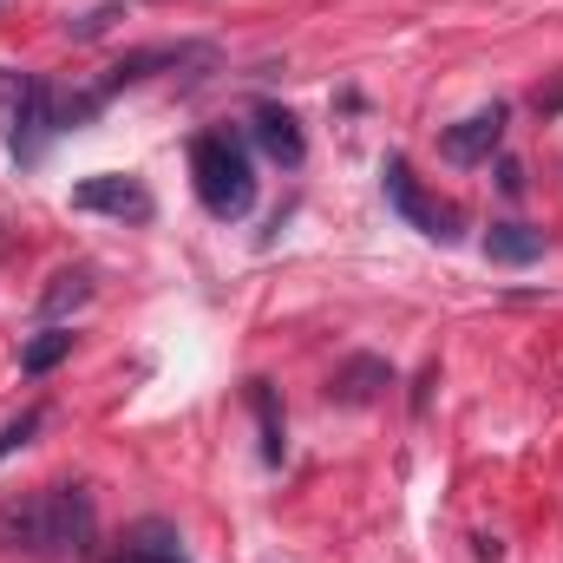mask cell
Segmentation results:
<instances>
[{
	"label": "cell",
	"instance_id": "6da1fadb",
	"mask_svg": "<svg viewBox=\"0 0 563 563\" xmlns=\"http://www.w3.org/2000/svg\"><path fill=\"white\" fill-rule=\"evenodd\" d=\"M92 492L86 485H46L20 505L0 511V538L20 544V551H40V558H59V551H86L92 544Z\"/></svg>",
	"mask_w": 563,
	"mask_h": 563
},
{
	"label": "cell",
	"instance_id": "7a4b0ae2",
	"mask_svg": "<svg viewBox=\"0 0 563 563\" xmlns=\"http://www.w3.org/2000/svg\"><path fill=\"white\" fill-rule=\"evenodd\" d=\"M190 184H197V203L217 217V223H236L256 210V164H250V144L236 132H197L190 139Z\"/></svg>",
	"mask_w": 563,
	"mask_h": 563
},
{
	"label": "cell",
	"instance_id": "3957f363",
	"mask_svg": "<svg viewBox=\"0 0 563 563\" xmlns=\"http://www.w3.org/2000/svg\"><path fill=\"white\" fill-rule=\"evenodd\" d=\"M0 119H7L13 164H33L46 151V139H59V92L46 79H26V73L0 66Z\"/></svg>",
	"mask_w": 563,
	"mask_h": 563
},
{
	"label": "cell",
	"instance_id": "277c9868",
	"mask_svg": "<svg viewBox=\"0 0 563 563\" xmlns=\"http://www.w3.org/2000/svg\"><path fill=\"white\" fill-rule=\"evenodd\" d=\"M380 190H387V203H394L420 236H432V243H452V236H459V210L426 190L407 157H387V164H380Z\"/></svg>",
	"mask_w": 563,
	"mask_h": 563
},
{
	"label": "cell",
	"instance_id": "5b68a950",
	"mask_svg": "<svg viewBox=\"0 0 563 563\" xmlns=\"http://www.w3.org/2000/svg\"><path fill=\"white\" fill-rule=\"evenodd\" d=\"M73 210H86V217H119V223H151L157 197L144 190L139 177H125V170H99V177L73 184Z\"/></svg>",
	"mask_w": 563,
	"mask_h": 563
},
{
	"label": "cell",
	"instance_id": "8992f818",
	"mask_svg": "<svg viewBox=\"0 0 563 563\" xmlns=\"http://www.w3.org/2000/svg\"><path fill=\"white\" fill-rule=\"evenodd\" d=\"M505 144V106H485V112H472V119H459V125H445V139H439V151H445V164H485L492 151Z\"/></svg>",
	"mask_w": 563,
	"mask_h": 563
},
{
	"label": "cell",
	"instance_id": "52a82bcc",
	"mask_svg": "<svg viewBox=\"0 0 563 563\" xmlns=\"http://www.w3.org/2000/svg\"><path fill=\"white\" fill-rule=\"evenodd\" d=\"M250 132H256V144H263L276 164H288V170L308 157V139H301L295 112H282V106H256V112H250Z\"/></svg>",
	"mask_w": 563,
	"mask_h": 563
},
{
	"label": "cell",
	"instance_id": "ba28073f",
	"mask_svg": "<svg viewBox=\"0 0 563 563\" xmlns=\"http://www.w3.org/2000/svg\"><path fill=\"white\" fill-rule=\"evenodd\" d=\"M544 256V230H525V223H492L485 230V263L498 269H525Z\"/></svg>",
	"mask_w": 563,
	"mask_h": 563
},
{
	"label": "cell",
	"instance_id": "9c48e42d",
	"mask_svg": "<svg viewBox=\"0 0 563 563\" xmlns=\"http://www.w3.org/2000/svg\"><path fill=\"white\" fill-rule=\"evenodd\" d=\"M92 295H99L92 269H59V276L46 282V295H40V314H46V321H59V314H73V308H86Z\"/></svg>",
	"mask_w": 563,
	"mask_h": 563
},
{
	"label": "cell",
	"instance_id": "30bf717a",
	"mask_svg": "<svg viewBox=\"0 0 563 563\" xmlns=\"http://www.w3.org/2000/svg\"><path fill=\"white\" fill-rule=\"evenodd\" d=\"M250 407H256V426H263V459H269V465H282V452H288V432H282L276 387H269V380H250Z\"/></svg>",
	"mask_w": 563,
	"mask_h": 563
},
{
	"label": "cell",
	"instance_id": "8fae6325",
	"mask_svg": "<svg viewBox=\"0 0 563 563\" xmlns=\"http://www.w3.org/2000/svg\"><path fill=\"white\" fill-rule=\"evenodd\" d=\"M66 354H73V328H46V334H33V341L20 347V374L40 380V374H53Z\"/></svg>",
	"mask_w": 563,
	"mask_h": 563
},
{
	"label": "cell",
	"instance_id": "7c38bea8",
	"mask_svg": "<svg viewBox=\"0 0 563 563\" xmlns=\"http://www.w3.org/2000/svg\"><path fill=\"white\" fill-rule=\"evenodd\" d=\"M380 387H387V367H380V361H347V367H341V380H334V400L361 407V400H374Z\"/></svg>",
	"mask_w": 563,
	"mask_h": 563
},
{
	"label": "cell",
	"instance_id": "4fadbf2b",
	"mask_svg": "<svg viewBox=\"0 0 563 563\" xmlns=\"http://www.w3.org/2000/svg\"><path fill=\"white\" fill-rule=\"evenodd\" d=\"M144 563H184L177 551V538H170V525H139V544H132Z\"/></svg>",
	"mask_w": 563,
	"mask_h": 563
},
{
	"label": "cell",
	"instance_id": "5bb4252c",
	"mask_svg": "<svg viewBox=\"0 0 563 563\" xmlns=\"http://www.w3.org/2000/svg\"><path fill=\"white\" fill-rule=\"evenodd\" d=\"M40 420H46V413H40V407H26L20 420H7V426H0V459H7V452H20V445H26V439L40 432Z\"/></svg>",
	"mask_w": 563,
	"mask_h": 563
},
{
	"label": "cell",
	"instance_id": "9a60e30c",
	"mask_svg": "<svg viewBox=\"0 0 563 563\" xmlns=\"http://www.w3.org/2000/svg\"><path fill=\"white\" fill-rule=\"evenodd\" d=\"M112 20H119V7H99V13H86V20L73 26V40H99V33H106Z\"/></svg>",
	"mask_w": 563,
	"mask_h": 563
},
{
	"label": "cell",
	"instance_id": "2e32d148",
	"mask_svg": "<svg viewBox=\"0 0 563 563\" xmlns=\"http://www.w3.org/2000/svg\"><path fill=\"white\" fill-rule=\"evenodd\" d=\"M112 563H144V558H139V551H132V558H112Z\"/></svg>",
	"mask_w": 563,
	"mask_h": 563
}]
</instances>
